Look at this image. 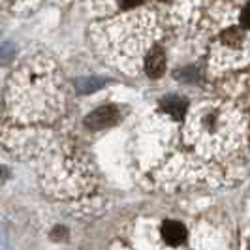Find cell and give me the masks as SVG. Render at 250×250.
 Wrapping results in <instances>:
<instances>
[{
	"label": "cell",
	"mask_w": 250,
	"mask_h": 250,
	"mask_svg": "<svg viewBox=\"0 0 250 250\" xmlns=\"http://www.w3.org/2000/svg\"><path fill=\"white\" fill-rule=\"evenodd\" d=\"M119 117V111L117 107L113 105H104V107H98L88 115L85 119V125L90 128V130H102V128H107L111 126Z\"/></svg>",
	"instance_id": "obj_1"
},
{
	"label": "cell",
	"mask_w": 250,
	"mask_h": 250,
	"mask_svg": "<svg viewBox=\"0 0 250 250\" xmlns=\"http://www.w3.org/2000/svg\"><path fill=\"white\" fill-rule=\"evenodd\" d=\"M162 237L167 245L177 247V245L185 243V239H187V229H185V226L175 222V220H167V222H164V226H162Z\"/></svg>",
	"instance_id": "obj_2"
},
{
	"label": "cell",
	"mask_w": 250,
	"mask_h": 250,
	"mask_svg": "<svg viewBox=\"0 0 250 250\" xmlns=\"http://www.w3.org/2000/svg\"><path fill=\"white\" fill-rule=\"evenodd\" d=\"M145 72L149 77L156 79L166 72V55L162 49H152L145 59Z\"/></svg>",
	"instance_id": "obj_3"
},
{
	"label": "cell",
	"mask_w": 250,
	"mask_h": 250,
	"mask_svg": "<svg viewBox=\"0 0 250 250\" xmlns=\"http://www.w3.org/2000/svg\"><path fill=\"white\" fill-rule=\"evenodd\" d=\"M160 105H162L164 111L169 113L175 119H183V115L187 111V102L183 98H179V96H167V98H164L160 102Z\"/></svg>",
	"instance_id": "obj_4"
},
{
	"label": "cell",
	"mask_w": 250,
	"mask_h": 250,
	"mask_svg": "<svg viewBox=\"0 0 250 250\" xmlns=\"http://www.w3.org/2000/svg\"><path fill=\"white\" fill-rule=\"evenodd\" d=\"M222 42H224L226 45H229V47L241 45V42H243V30H239V28L226 30L224 34H222Z\"/></svg>",
	"instance_id": "obj_5"
},
{
	"label": "cell",
	"mask_w": 250,
	"mask_h": 250,
	"mask_svg": "<svg viewBox=\"0 0 250 250\" xmlns=\"http://www.w3.org/2000/svg\"><path fill=\"white\" fill-rule=\"evenodd\" d=\"M139 4H141V0H119V6L123 10H132V8H136Z\"/></svg>",
	"instance_id": "obj_6"
},
{
	"label": "cell",
	"mask_w": 250,
	"mask_h": 250,
	"mask_svg": "<svg viewBox=\"0 0 250 250\" xmlns=\"http://www.w3.org/2000/svg\"><path fill=\"white\" fill-rule=\"evenodd\" d=\"M241 25L245 26V28H250V4L241 13Z\"/></svg>",
	"instance_id": "obj_7"
},
{
	"label": "cell",
	"mask_w": 250,
	"mask_h": 250,
	"mask_svg": "<svg viewBox=\"0 0 250 250\" xmlns=\"http://www.w3.org/2000/svg\"><path fill=\"white\" fill-rule=\"evenodd\" d=\"M62 235H66V231H64V228H57V229H53V239H61Z\"/></svg>",
	"instance_id": "obj_8"
}]
</instances>
